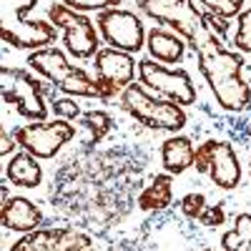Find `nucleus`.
Segmentation results:
<instances>
[{"instance_id":"1","label":"nucleus","mask_w":251,"mask_h":251,"mask_svg":"<svg viewBox=\"0 0 251 251\" xmlns=\"http://www.w3.org/2000/svg\"><path fill=\"white\" fill-rule=\"evenodd\" d=\"M196 50L199 71L206 78L216 103L224 111H246L251 106V88L244 80V58L236 50H228L221 38L211 33L206 25L199 28L194 40H188Z\"/></svg>"},{"instance_id":"19","label":"nucleus","mask_w":251,"mask_h":251,"mask_svg":"<svg viewBox=\"0 0 251 251\" xmlns=\"http://www.w3.org/2000/svg\"><path fill=\"white\" fill-rule=\"evenodd\" d=\"M224 251H251V214H236L234 228L221 236Z\"/></svg>"},{"instance_id":"18","label":"nucleus","mask_w":251,"mask_h":251,"mask_svg":"<svg viewBox=\"0 0 251 251\" xmlns=\"http://www.w3.org/2000/svg\"><path fill=\"white\" fill-rule=\"evenodd\" d=\"M171 174H158L151 186H146L138 194V208L141 211H163L174 201V186Z\"/></svg>"},{"instance_id":"29","label":"nucleus","mask_w":251,"mask_h":251,"mask_svg":"<svg viewBox=\"0 0 251 251\" xmlns=\"http://www.w3.org/2000/svg\"><path fill=\"white\" fill-rule=\"evenodd\" d=\"M8 199H10V194H8V186L3 183V186H0V201H3V203H5Z\"/></svg>"},{"instance_id":"22","label":"nucleus","mask_w":251,"mask_h":251,"mask_svg":"<svg viewBox=\"0 0 251 251\" xmlns=\"http://www.w3.org/2000/svg\"><path fill=\"white\" fill-rule=\"evenodd\" d=\"M201 5L208 8V13H216L221 18H239L244 0H199Z\"/></svg>"},{"instance_id":"14","label":"nucleus","mask_w":251,"mask_h":251,"mask_svg":"<svg viewBox=\"0 0 251 251\" xmlns=\"http://www.w3.org/2000/svg\"><path fill=\"white\" fill-rule=\"evenodd\" d=\"M0 214H3V226L8 231H18V234H30L43 224L40 208L25 196H10L0 208Z\"/></svg>"},{"instance_id":"5","label":"nucleus","mask_w":251,"mask_h":251,"mask_svg":"<svg viewBox=\"0 0 251 251\" xmlns=\"http://www.w3.org/2000/svg\"><path fill=\"white\" fill-rule=\"evenodd\" d=\"M0 93H3L5 103L15 106V111L28 121H46L48 116L46 98L50 100L55 98L48 83L30 75L28 71L10 68V66L0 68Z\"/></svg>"},{"instance_id":"13","label":"nucleus","mask_w":251,"mask_h":251,"mask_svg":"<svg viewBox=\"0 0 251 251\" xmlns=\"http://www.w3.org/2000/svg\"><path fill=\"white\" fill-rule=\"evenodd\" d=\"M10 251H96L91 236L75 228H35L30 234H23Z\"/></svg>"},{"instance_id":"28","label":"nucleus","mask_w":251,"mask_h":251,"mask_svg":"<svg viewBox=\"0 0 251 251\" xmlns=\"http://www.w3.org/2000/svg\"><path fill=\"white\" fill-rule=\"evenodd\" d=\"M15 136L13 133H8L5 128H3V133H0V153H3V156H8V153H13L15 151Z\"/></svg>"},{"instance_id":"3","label":"nucleus","mask_w":251,"mask_h":251,"mask_svg":"<svg viewBox=\"0 0 251 251\" xmlns=\"http://www.w3.org/2000/svg\"><path fill=\"white\" fill-rule=\"evenodd\" d=\"M28 66L40 73L43 78H48L53 86L68 96H83V98H98V100H106L103 96V88L96 78H91L83 68L71 66V60L66 58L60 48H40L33 50L28 55Z\"/></svg>"},{"instance_id":"4","label":"nucleus","mask_w":251,"mask_h":251,"mask_svg":"<svg viewBox=\"0 0 251 251\" xmlns=\"http://www.w3.org/2000/svg\"><path fill=\"white\" fill-rule=\"evenodd\" d=\"M121 108L128 113L136 123L153 131H171L178 133L186 126V111L174 100L151 96L141 83H131L121 93Z\"/></svg>"},{"instance_id":"2","label":"nucleus","mask_w":251,"mask_h":251,"mask_svg":"<svg viewBox=\"0 0 251 251\" xmlns=\"http://www.w3.org/2000/svg\"><path fill=\"white\" fill-rule=\"evenodd\" d=\"M38 0H0V38L20 50H40L53 46L55 25L50 20H30L28 13Z\"/></svg>"},{"instance_id":"10","label":"nucleus","mask_w":251,"mask_h":251,"mask_svg":"<svg viewBox=\"0 0 251 251\" xmlns=\"http://www.w3.org/2000/svg\"><path fill=\"white\" fill-rule=\"evenodd\" d=\"M98 33L103 35V40L108 43V48L123 50V53H138L146 46V28H143V20L126 10V8H111V10H103L98 13Z\"/></svg>"},{"instance_id":"17","label":"nucleus","mask_w":251,"mask_h":251,"mask_svg":"<svg viewBox=\"0 0 251 251\" xmlns=\"http://www.w3.org/2000/svg\"><path fill=\"white\" fill-rule=\"evenodd\" d=\"M5 178L20 188H35L43 181V169H40V163L33 153L20 151V153L10 156V161L5 166Z\"/></svg>"},{"instance_id":"24","label":"nucleus","mask_w":251,"mask_h":251,"mask_svg":"<svg viewBox=\"0 0 251 251\" xmlns=\"http://www.w3.org/2000/svg\"><path fill=\"white\" fill-rule=\"evenodd\" d=\"M50 106H53V113L58 118H63V121H75V118L83 116L80 113V106H78L75 100H71V98H53Z\"/></svg>"},{"instance_id":"26","label":"nucleus","mask_w":251,"mask_h":251,"mask_svg":"<svg viewBox=\"0 0 251 251\" xmlns=\"http://www.w3.org/2000/svg\"><path fill=\"white\" fill-rule=\"evenodd\" d=\"M199 221H201L203 226H208V228H216V226H221V224L226 221V211H224V203H216V206H206Z\"/></svg>"},{"instance_id":"6","label":"nucleus","mask_w":251,"mask_h":251,"mask_svg":"<svg viewBox=\"0 0 251 251\" xmlns=\"http://www.w3.org/2000/svg\"><path fill=\"white\" fill-rule=\"evenodd\" d=\"M138 80L146 91L156 93L158 98L174 100L178 106L196 103V86L183 68H166L153 58H143L138 63Z\"/></svg>"},{"instance_id":"27","label":"nucleus","mask_w":251,"mask_h":251,"mask_svg":"<svg viewBox=\"0 0 251 251\" xmlns=\"http://www.w3.org/2000/svg\"><path fill=\"white\" fill-rule=\"evenodd\" d=\"M203 25L211 33H216L219 38H224L228 33V18H221L216 13H203Z\"/></svg>"},{"instance_id":"23","label":"nucleus","mask_w":251,"mask_h":251,"mask_svg":"<svg viewBox=\"0 0 251 251\" xmlns=\"http://www.w3.org/2000/svg\"><path fill=\"white\" fill-rule=\"evenodd\" d=\"M63 5H68L75 13H93V10L103 13V10L118 8L121 0H63Z\"/></svg>"},{"instance_id":"9","label":"nucleus","mask_w":251,"mask_h":251,"mask_svg":"<svg viewBox=\"0 0 251 251\" xmlns=\"http://www.w3.org/2000/svg\"><path fill=\"white\" fill-rule=\"evenodd\" d=\"M18 146L23 151L33 153L35 158H53L63 146L75 136V126L71 121H30L28 126H18L13 131Z\"/></svg>"},{"instance_id":"11","label":"nucleus","mask_w":251,"mask_h":251,"mask_svg":"<svg viewBox=\"0 0 251 251\" xmlns=\"http://www.w3.org/2000/svg\"><path fill=\"white\" fill-rule=\"evenodd\" d=\"M138 8L156 23L169 25L183 40H194V35L203 25V13L196 10L191 0H141Z\"/></svg>"},{"instance_id":"12","label":"nucleus","mask_w":251,"mask_h":251,"mask_svg":"<svg viewBox=\"0 0 251 251\" xmlns=\"http://www.w3.org/2000/svg\"><path fill=\"white\" fill-rule=\"evenodd\" d=\"M96 80L100 83L103 96L113 98L116 93H123L136 78V60L131 53H123L116 48H100L96 53Z\"/></svg>"},{"instance_id":"8","label":"nucleus","mask_w":251,"mask_h":251,"mask_svg":"<svg viewBox=\"0 0 251 251\" xmlns=\"http://www.w3.org/2000/svg\"><path fill=\"white\" fill-rule=\"evenodd\" d=\"M194 166L199 174H208V178L219 188H224V191H231V188H236L241 183L239 156L234 151V146L226 141H216V138L203 141L196 149Z\"/></svg>"},{"instance_id":"15","label":"nucleus","mask_w":251,"mask_h":251,"mask_svg":"<svg viewBox=\"0 0 251 251\" xmlns=\"http://www.w3.org/2000/svg\"><path fill=\"white\" fill-rule=\"evenodd\" d=\"M196 161V146L188 136H171L161 143V163L166 174L171 176H178L183 174L186 169H191Z\"/></svg>"},{"instance_id":"21","label":"nucleus","mask_w":251,"mask_h":251,"mask_svg":"<svg viewBox=\"0 0 251 251\" xmlns=\"http://www.w3.org/2000/svg\"><path fill=\"white\" fill-rule=\"evenodd\" d=\"M231 46H236V50L241 53H251V8L241 10V15L236 18V33L231 38Z\"/></svg>"},{"instance_id":"20","label":"nucleus","mask_w":251,"mask_h":251,"mask_svg":"<svg viewBox=\"0 0 251 251\" xmlns=\"http://www.w3.org/2000/svg\"><path fill=\"white\" fill-rule=\"evenodd\" d=\"M80 118H83V126H86V128L91 131V138H88L86 146L100 143L103 136H106V133L113 128V118H111V113H106V111H86Z\"/></svg>"},{"instance_id":"16","label":"nucleus","mask_w":251,"mask_h":251,"mask_svg":"<svg viewBox=\"0 0 251 251\" xmlns=\"http://www.w3.org/2000/svg\"><path fill=\"white\" fill-rule=\"evenodd\" d=\"M146 48H149L151 58L158 63H181L186 55V40L174 33V30H163V28H153L146 35Z\"/></svg>"},{"instance_id":"25","label":"nucleus","mask_w":251,"mask_h":251,"mask_svg":"<svg viewBox=\"0 0 251 251\" xmlns=\"http://www.w3.org/2000/svg\"><path fill=\"white\" fill-rule=\"evenodd\" d=\"M203 208H206V196L203 194H186L183 199H181V211H183V216H188V219H201V214H203Z\"/></svg>"},{"instance_id":"7","label":"nucleus","mask_w":251,"mask_h":251,"mask_svg":"<svg viewBox=\"0 0 251 251\" xmlns=\"http://www.w3.org/2000/svg\"><path fill=\"white\" fill-rule=\"evenodd\" d=\"M48 20L63 30V46L66 50L78 58V60H88L96 58V53L100 50V40H98V30L93 25V20L86 13H75L63 3H53L48 8Z\"/></svg>"}]
</instances>
